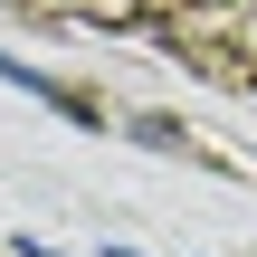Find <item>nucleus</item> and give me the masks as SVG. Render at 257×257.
<instances>
[{
    "label": "nucleus",
    "mask_w": 257,
    "mask_h": 257,
    "mask_svg": "<svg viewBox=\"0 0 257 257\" xmlns=\"http://www.w3.org/2000/svg\"><path fill=\"white\" fill-rule=\"evenodd\" d=\"M0 86H29V95H38V105H76V95H67V86H57V76H38V67H29V57H0Z\"/></svg>",
    "instance_id": "1"
},
{
    "label": "nucleus",
    "mask_w": 257,
    "mask_h": 257,
    "mask_svg": "<svg viewBox=\"0 0 257 257\" xmlns=\"http://www.w3.org/2000/svg\"><path fill=\"white\" fill-rule=\"evenodd\" d=\"M105 257H143V248H105Z\"/></svg>",
    "instance_id": "2"
}]
</instances>
